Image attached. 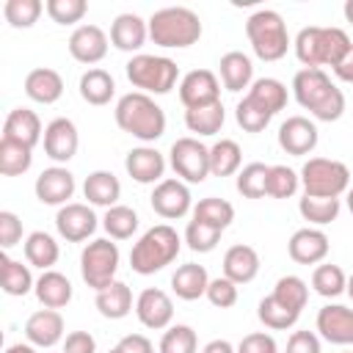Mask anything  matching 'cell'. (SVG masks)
I'll return each instance as SVG.
<instances>
[{"label":"cell","instance_id":"6da1fadb","mask_svg":"<svg viewBox=\"0 0 353 353\" xmlns=\"http://www.w3.org/2000/svg\"><path fill=\"white\" fill-rule=\"evenodd\" d=\"M295 102L317 121H336L345 113V94L323 69H301L292 77Z\"/></svg>","mask_w":353,"mask_h":353},{"label":"cell","instance_id":"7a4b0ae2","mask_svg":"<svg viewBox=\"0 0 353 353\" xmlns=\"http://www.w3.org/2000/svg\"><path fill=\"white\" fill-rule=\"evenodd\" d=\"M292 50H295V58L303 63V69H320V66L334 69L353 50V41L342 28L309 25L298 30Z\"/></svg>","mask_w":353,"mask_h":353},{"label":"cell","instance_id":"3957f363","mask_svg":"<svg viewBox=\"0 0 353 353\" xmlns=\"http://www.w3.org/2000/svg\"><path fill=\"white\" fill-rule=\"evenodd\" d=\"M113 116H116V124L121 132H127L143 143H152V141L163 138V132H165V110L149 94H141V91H130V94L119 97Z\"/></svg>","mask_w":353,"mask_h":353},{"label":"cell","instance_id":"277c9868","mask_svg":"<svg viewBox=\"0 0 353 353\" xmlns=\"http://www.w3.org/2000/svg\"><path fill=\"white\" fill-rule=\"evenodd\" d=\"M182 237L174 226L168 223H157L152 229H146L138 243L132 245L130 251V268L138 273V276H154L160 273L163 268H168L179 251H182Z\"/></svg>","mask_w":353,"mask_h":353},{"label":"cell","instance_id":"5b68a950","mask_svg":"<svg viewBox=\"0 0 353 353\" xmlns=\"http://www.w3.org/2000/svg\"><path fill=\"white\" fill-rule=\"evenodd\" d=\"M146 22H149V39L165 50H185V47L196 44L204 33L199 14L185 6L160 8Z\"/></svg>","mask_w":353,"mask_h":353},{"label":"cell","instance_id":"8992f818","mask_svg":"<svg viewBox=\"0 0 353 353\" xmlns=\"http://www.w3.org/2000/svg\"><path fill=\"white\" fill-rule=\"evenodd\" d=\"M245 36L251 41V50L259 61H281L287 55V50L292 47L290 33H287V22L281 19L279 11L273 8H259L245 19Z\"/></svg>","mask_w":353,"mask_h":353},{"label":"cell","instance_id":"52a82bcc","mask_svg":"<svg viewBox=\"0 0 353 353\" xmlns=\"http://www.w3.org/2000/svg\"><path fill=\"white\" fill-rule=\"evenodd\" d=\"M127 80L141 91V94H168L176 80H179V66L176 61L165 58V55H149V52H138L124 63Z\"/></svg>","mask_w":353,"mask_h":353},{"label":"cell","instance_id":"ba28073f","mask_svg":"<svg viewBox=\"0 0 353 353\" xmlns=\"http://www.w3.org/2000/svg\"><path fill=\"white\" fill-rule=\"evenodd\" d=\"M303 196L317 199H339L350 190V168L331 157H309L301 168Z\"/></svg>","mask_w":353,"mask_h":353},{"label":"cell","instance_id":"9c48e42d","mask_svg":"<svg viewBox=\"0 0 353 353\" xmlns=\"http://www.w3.org/2000/svg\"><path fill=\"white\" fill-rule=\"evenodd\" d=\"M119 245L110 237H97L91 240L83 251H80V276L83 281L99 292L105 287H110L116 281V270H119Z\"/></svg>","mask_w":353,"mask_h":353},{"label":"cell","instance_id":"30bf717a","mask_svg":"<svg viewBox=\"0 0 353 353\" xmlns=\"http://www.w3.org/2000/svg\"><path fill=\"white\" fill-rule=\"evenodd\" d=\"M168 165L174 168V174L182 182L199 185L210 176V146H204L193 135L176 138L168 149Z\"/></svg>","mask_w":353,"mask_h":353},{"label":"cell","instance_id":"8fae6325","mask_svg":"<svg viewBox=\"0 0 353 353\" xmlns=\"http://www.w3.org/2000/svg\"><path fill=\"white\" fill-rule=\"evenodd\" d=\"M149 204L160 218L176 221V218H185L193 210V196H190L188 182H182L179 176H165L163 182L154 185V190L149 196Z\"/></svg>","mask_w":353,"mask_h":353},{"label":"cell","instance_id":"7c38bea8","mask_svg":"<svg viewBox=\"0 0 353 353\" xmlns=\"http://www.w3.org/2000/svg\"><path fill=\"white\" fill-rule=\"evenodd\" d=\"M99 226V218L94 215V210L88 204L80 201H69L63 207H58L55 212V229L66 243H83L88 240Z\"/></svg>","mask_w":353,"mask_h":353},{"label":"cell","instance_id":"4fadbf2b","mask_svg":"<svg viewBox=\"0 0 353 353\" xmlns=\"http://www.w3.org/2000/svg\"><path fill=\"white\" fill-rule=\"evenodd\" d=\"M179 102L185 110L221 102V80L210 69H193L179 80Z\"/></svg>","mask_w":353,"mask_h":353},{"label":"cell","instance_id":"5bb4252c","mask_svg":"<svg viewBox=\"0 0 353 353\" xmlns=\"http://www.w3.org/2000/svg\"><path fill=\"white\" fill-rule=\"evenodd\" d=\"M135 317L143 328L152 331H163L171 325L174 320V301L165 290L160 287H146L138 298H135Z\"/></svg>","mask_w":353,"mask_h":353},{"label":"cell","instance_id":"9a60e30c","mask_svg":"<svg viewBox=\"0 0 353 353\" xmlns=\"http://www.w3.org/2000/svg\"><path fill=\"white\" fill-rule=\"evenodd\" d=\"M74 188H77L74 174H72L66 165H50V168H44V171L36 176V185H33L36 199H39L41 204H50V207H63V204H69V199L74 196Z\"/></svg>","mask_w":353,"mask_h":353},{"label":"cell","instance_id":"2e32d148","mask_svg":"<svg viewBox=\"0 0 353 353\" xmlns=\"http://www.w3.org/2000/svg\"><path fill=\"white\" fill-rule=\"evenodd\" d=\"M317 141H320L317 124L306 116H290L279 127V146L292 157L312 154L317 149Z\"/></svg>","mask_w":353,"mask_h":353},{"label":"cell","instance_id":"e0dca14e","mask_svg":"<svg viewBox=\"0 0 353 353\" xmlns=\"http://www.w3.org/2000/svg\"><path fill=\"white\" fill-rule=\"evenodd\" d=\"M44 154L52 160V163H69L74 154H77V146H80V135H77V127L72 119L66 116H58L52 119L47 127H44Z\"/></svg>","mask_w":353,"mask_h":353},{"label":"cell","instance_id":"ac0fdd59","mask_svg":"<svg viewBox=\"0 0 353 353\" xmlns=\"http://www.w3.org/2000/svg\"><path fill=\"white\" fill-rule=\"evenodd\" d=\"M328 234L317 226H303L298 232H292L290 243H287V254L292 262L298 265H320L328 256Z\"/></svg>","mask_w":353,"mask_h":353},{"label":"cell","instance_id":"d6986e66","mask_svg":"<svg viewBox=\"0 0 353 353\" xmlns=\"http://www.w3.org/2000/svg\"><path fill=\"white\" fill-rule=\"evenodd\" d=\"M317 334L331 345H353V309L342 303H325L317 312Z\"/></svg>","mask_w":353,"mask_h":353},{"label":"cell","instance_id":"ffe728a7","mask_svg":"<svg viewBox=\"0 0 353 353\" xmlns=\"http://www.w3.org/2000/svg\"><path fill=\"white\" fill-rule=\"evenodd\" d=\"M69 55L77 63L94 66L108 55V33L99 25H80L69 36Z\"/></svg>","mask_w":353,"mask_h":353},{"label":"cell","instance_id":"44dd1931","mask_svg":"<svg viewBox=\"0 0 353 353\" xmlns=\"http://www.w3.org/2000/svg\"><path fill=\"white\" fill-rule=\"evenodd\" d=\"M165 165L168 163H165L163 152H157L154 146H135L124 157V168H127V174L138 185H157V182H163L165 179L163 176Z\"/></svg>","mask_w":353,"mask_h":353},{"label":"cell","instance_id":"7402d4cb","mask_svg":"<svg viewBox=\"0 0 353 353\" xmlns=\"http://www.w3.org/2000/svg\"><path fill=\"white\" fill-rule=\"evenodd\" d=\"M25 336L33 347L50 350L63 339V317L58 309H39L25 323Z\"/></svg>","mask_w":353,"mask_h":353},{"label":"cell","instance_id":"603a6c76","mask_svg":"<svg viewBox=\"0 0 353 353\" xmlns=\"http://www.w3.org/2000/svg\"><path fill=\"white\" fill-rule=\"evenodd\" d=\"M149 39V22L132 11L127 14H119L113 22H110V44L121 52H135L146 44Z\"/></svg>","mask_w":353,"mask_h":353},{"label":"cell","instance_id":"cb8c5ba5","mask_svg":"<svg viewBox=\"0 0 353 353\" xmlns=\"http://www.w3.org/2000/svg\"><path fill=\"white\" fill-rule=\"evenodd\" d=\"M3 138L8 141H17V143H25V146H36L41 143L44 138V127H41V119L36 110L30 108H14L6 121H3Z\"/></svg>","mask_w":353,"mask_h":353},{"label":"cell","instance_id":"d4e9b609","mask_svg":"<svg viewBox=\"0 0 353 353\" xmlns=\"http://www.w3.org/2000/svg\"><path fill=\"white\" fill-rule=\"evenodd\" d=\"M259 265H262V262H259L256 248H251V245H245V243H237V245L226 248L221 268H223V276H226L229 281H234V284H248V281L256 279Z\"/></svg>","mask_w":353,"mask_h":353},{"label":"cell","instance_id":"484cf974","mask_svg":"<svg viewBox=\"0 0 353 353\" xmlns=\"http://www.w3.org/2000/svg\"><path fill=\"white\" fill-rule=\"evenodd\" d=\"M25 94L39 105H52L63 97V77L50 66L30 69L25 74Z\"/></svg>","mask_w":353,"mask_h":353},{"label":"cell","instance_id":"4316f807","mask_svg":"<svg viewBox=\"0 0 353 353\" xmlns=\"http://www.w3.org/2000/svg\"><path fill=\"white\" fill-rule=\"evenodd\" d=\"M83 196L88 199V204L110 210L121 199V182L113 171H91L83 182Z\"/></svg>","mask_w":353,"mask_h":353},{"label":"cell","instance_id":"83f0119b","mask_svg":"<svg viewBox=\"0 0 353 353\" xmlns=\"http://www.w3.org/2000/svg\"><path fill=\"white\" fill-rule=\"evenodd\" d=\"M207 287H210V276L207 268L199 262H185L171 276V290L182 301H199L201 295H207Z\"/></svg>","mask_w":353,"mask_h":353},{"label":"cell","instance_id":"f1b7e54d","mask_svg":"<svg viewBox=\"0 0 353 353\" xmlns=\"http://www.w3.org/2000/svg\"><path fill=\"white\" fill-rule=\"evenodd\" d=\"M33 292H36V298L44 309H63L74 295L72 281L58 270H41V276L36 279Z\"/></svg>","mask_w":353,"mask_h":353},{"label":"cell","instance_id":"f546056e","mask_svg":"<svg viewBox=\"0 0 353 353\" xmlns=\"http://www.w3.org/2000/svg\"><path fill=\"white\" fill-rule=\"evenodd\" d=\"M218 69H221V83H223V88L232 91V94H237V91H243V88H251V83H254V63H251V58H248L245 52H240V50L226 52V55L221 58Z\"/></svg>","mask_w":353,"mask_h":353},{"label":"cell","instance_id":"4dcf8cb0","mask_svg":"<svg viewBox=\"0 0 353 353\" xmlns=\"http://www.w3.org/2000/svg\"><path fill=\"white\" fill-rule=\"evenodd\" d=\"M94 306H97V312H99L102 317H108V320H121V317H127V314L132 312V306H135L132 290H130L124 281L116 279L110 287H105V290L97 292Z\"/></svg>","mask_w":353,"mask_h":353},{"label":"cell","instance_id":"1f68e13d","mask_svg":"<svg viewBox=\"0 0 353 353\" xmlns=\"http://www.w3.org/2000/svg\"><path fill=\"white\" fill-rule=\"evenodd\" d=\"M77 88H80L83 102H88V105H94V108H102V105H108V102L113 99V94H116V80H113L110 72L94 66V69H88V72L80 74Z\"/></svg>","mask_w":353,"mask_h":353},{"label":"cell","instance_id":"d6a6232c","mask_svg":"<svg viewBox=\"0 0 353 353\" xmlns=\"http://www.w3.org/2000/svg\"><path fill=\"white\" fill-rule=\"evenodd\" d=\"M256 108H262L265 113L276 116L279 110L287 108V85L276 77H256L245 94Z\"/></svg>","mask_w":353,"mask_h":353},{"label":"cell","instance_id":"836d02e7","mask_svg":"<svg viewBox=\"0 0 353 353\" xmlns=\"http://www.w3.org/2000/svg\"><path fill=\"white\" fill-rule=\"evenodd\" d=\"M0 284H3L6 295L25 298L36 287V279L30 273V265H22L19 259H11L8 254H3L0 256Z\"/></svg>","mask_w":353,"mask_h":353},{"label":"cell","instance_id":"e575fe53","mask_svg":"<svg viewBox=\"0 0 353 353\" xmlns=\"http://www.w3.org/2000/svg\"><path fill=\"white\" fill-rule=\"evenodd\" d=\"M22 248H25L28 265L41 268V270H52V265H55L58 256H61V248H58L55 237L47 234V232H30V234L25 237V245H22Z\"/></svg>","mask_w":353,"mask_h":353},{"label":"cell","instance_id":"d590c367","mask_svg":"<svg viewBox=\"0 0 353 353\" xmlns=\"http://www.w3.org/2000/svg\"><path fill=\"white\" fill-rule=\"evenodd\" d=\"M223 121H226V110H223L221 102H212V105H204V108L185 110V127H188L196 138H207V135L221 132Z\"/></svg>","mask_w":353,"mask_h":353},{"label":"cell","instance_id":"8d00e7d4","mask_svg":"<svg viewBox=\"0 0 353 353\" xmlns=\"http://www.w3.org/2000/svg\"><path fill=\"white\" fill-rule=\"evenodd\" d=\"M243 152L240 143L232 138H221L210 146V176H232L240 171Z\"/></svg>","mask_w":353,"mask_h":353},{"label":"cell","instance_id":"74e56055","mask_svg":"<svg viewBox=\"0 0 353 353\" xmlns=\"http://www.w3.org/2000/svg\"><path fill=\"white\" fill-rule=\"evenodd\" d=\"M33 165V149L8 138H0V174L3 176H22Z\"/></svg>","mask_w":353,"mask_h":353},{"label":"cell","instance_id":"f35d334b","mask_svg":"<svg viewBox=\"0 0 353 353\" xmlns=\"http://www.w3.org/2000/svg\"><path fill=\"white\" fill-rule=\"evenodd\" d=\"M138 212L127 204H116L110 210H105V218H102V229L108 232L110 240H130L135 232H138Z\"/></svg>","mask_w":353,"mask_h":353},{"label":"cell","instance_id":"ab89813d","mask_svg":"<svg viewBox=\"0 0 353 353\" xmlns=\"http://www.w3.org/2000/svg\"><path fill=\"white\" fill-rule=\"evenodd\" d=\"M193 221H201V223L223 232L234 221V207L226 199L207 196V199H199V204H193Z\"/></svg>","mask_w":353,"mask_h":353},{"label":"cell","instance_id":"60d3db41","mask_svg":"<svg viewBox=\"0 0 353 353\" xmlns=\"http://www.w3.org/2000/svg\"><path fill=\"white\" fill-rule=\"evenodd\" d=\"M256 317H259V323H262L265 328H270V331H287V328H292V325L298 323L301 312H292V309L284 306L279 298L268 295V298L259 301Z\"/></svg>","mask_w":353,"mask_h":353},{"label":"cell","instance_id":"b9f144b4","mask_svg":"<svg viewBox=\"0 0 353 353\" xmlns=\"http://www.w3.org/2000/svg\"><path fill=\"white\" fill-rule=\"evenodd\" d=\"M339 210H342V204H339V199H317V196H303L301 201H298V212H301V218L303 221H309L312 226H325V223H331V221H336L339 218Z\"/></svg>","mask_w":353,"mask_h":353},{"label":"cell","instance_id":"7bdbcfd3","mask_svg":"<svg viewBox=\"0 0 353 353\" xmlns=\"http://www.w3.org/2000/svg\"><path fill=\"white\" fill-rule=\"evenodd\" d=\"M312 287L323 298H336V295H342L347 290V276H345V270L339 265L320 262L314 268V273H312Z\"/></svg>","mask_w":353,"mask_h":353},{"label":"cell","instance_id":"ee69618b","mask_svg":"<svg viewBox=\"0 0 353 353\" xmlns=\"http://www.w3.org/2000/svg\"><path fill=\"white\" fill-rule=\"evenodd\" d=\"M268 171H270V165H265V163H248V165H243L237 171V182H234L237 193L245 196V199H262V196H268Z\"/></svg>","mask_w":353,"mask_h":353},{"label":"cell","instance_id":"f6af8a7d","mask_svg":"<svg viewBox=\"0 0 353 353\" xmlns=\"http://www.w3.org/2000/svg\"><path fill=\"white\" fill-rule=\"evenodd\" d=\"M41 11H44V3L41 0H6L3 3V17H6V22L11 25V28H33L36 22H39V17H41Z\"/></svg>","mask_w":353,"mask_h":353},{"label":"cell","instance_id":"bcb514c9","mask_svg":"<svg viewBox=\"0 0 353 353\" xmlns=\"http://www.w3.org/2000/svg\"><path fill=\"white\" fill-rule=\"evenodd\" d=\"M270 295L279 298L292 312H303V306L309 303V284L301 276H281Z\"/></svg>","mask_w":353,"mask_h":353},{"label":"cell","instance_id":"7dc6e473","mask_svg":"<svg viewBox=\"0 0 353 353\" xmlns=\"http://www.w3.org/2000/svg\"><path fill=\"white\" fill-rule=\"evenodd\" d=\"M160 353H199V339H196V331L185 323H176V325H168L165 334L160 336V345H157Z\"/></svg>","mask_w":353,"mask_h":353},{"label":"cell","instance_id":"c3c4849f","mask_svg":"<svg viewBox=\"0 0 353 353\" xmlns=\"http://www.w3.org/2000/svg\"><path fill=\"white\" fill-rule=\"evenodd\" d=\"M301 188V174L290 165H270L268 171V196L273 199H292Z\"/></svg>","mask_w":353,"mask_h":353},{"label":"cell","instance_id":"681fc988","mask_svg":"<svg viewBox=\"0 0 353 353\" xmlns=\"http://www.w3.org/2000/svg\"><path fill=\"white\" fill-rule=\"evenodd\" d=\"M221 229H215V226H207V223H201V221H188V226H185V243H188V248L190 251H196V254H210V251H215V245L221 243Z\"/></svg>","mask_w":353,"mask_h":353},{"label":"cell","instance_id":"f907efd6","mask_svg":"<svg viewBox=\"0 0 353 353\" xmlns=\"http://www.w3.org/2000/svg\"><path fill=\"white\" fill-rule=\"evenodd\" d=\"M44 11L50 14V19L55 25H74V22H80L85 17L88 3L85 0H47Z\"/></svg>","mask_w":353,"mask_h":353},{"label":"cell","instance_id":"816d5d0a","mask_svg":"<svg viewBox=\"0 0 353 353\" xmlns=\"http://www.w3.org/2000/svg\"><path fill=\"white\" fill-rule=\"evenodd\" d=\"M234 119H237V124L245 130V132H262L268 124H270V113H265L262 108H256L248 97H243L240 102H237V108H234Z\"/></svg>","mask_w":353,"mask_h":353},{"label":"cell","instance_id":"f5cc1de1","mask_svg":"<svg viewBox=\"0 0 353 353\" xmlns=\"http://www.w3.org/2000/svg\"><path fill=\"white\" fill-rule=\"evenodd\" d=\"M237 284L229 281L226 276H218V279H210V287H207V301L215 306V309H232L237 303Z\"/></svg>","mask_w":353,"mask_h":353},{"label":"cell","instance_id":"db71d44e","mask_svg":"<svg viewBox=\"0 0 353 353\" xmlns=\"http://www.w3.org/2000/svg\"><path fill=\"white\" fill-rule=\"evenodd\" d=\"M19 240H22V221H19V215H14L11 210H3L0 212V245H3V251L14 248Z\"/></svg>","mask_w":353,"mask_h":353},{"label":"cell","instance_id":"11a10c76","mask_svg":"<svg viewBox=\"0 0 353 353\" xmlns=\"http://www.w3.org/2000/svg\"><path fill=\"white\" fill-rule=\"evenodd\" d=\"M237 353H279V345H276V339L270 334L254 331V334H245L237 342Z\"/></svg>","mask_w":353,"mask_h":353},{"label":"cell","instance_id":"9f6ffc18","mask_svg":"<svg viewBox=\"0 0 353 353\" xmlns=\"http://www.w3.org/2000/svg\"><path fill=\"white\" fill-rule=\"evenodd\" d=\"M284 353H320V336L314 331H292Z\"/></svg>","mask_w":353,"mask_h":353},{"label":"cell","instance_id":"6f0895ef","mask_svg":"<svg viewBox=\"0 0 353 353\" xmlns=\"http://www.w3.org/2000/svg\"><path fill=\"white\" fill-rule=\"evenodd\" d=\"M108 353H154V345L143 334H127L121 336Z\"/></svg>","mask_w":353,"mask_h":353},{"label":"cell","instance_id":"680465c9","mask_svg":"<svg viewBox=\"0 0 353 353\" xmlns=\"http://www.w3.org/2000/svg\"><path fill=\"white\" fill-rule=\"evenodd\" d=\"M61 353H97V339L88 331H72L66 334Z\"/></svg>","mask_w":353,"mask_h":353},{"label":"cell","instance_id":"91938a15","mask_svg":"<svg viewBox=\"0 0 353 353\" xmlns=\"http://www.w3.org/2000/svg\"><path fill=\"white\" fill-rule=\"evenodd\" d=\"M334 74H336V80H342V83H353V50L331 69Z\"/></svg>","mask_w":353,"mask_h":353},{"label":"cell","instance_id":"94428289","mask_svg":"<svg viewBox=\"0 0 353 353\" xmlns=\"http://www.w3.org/2000/svg\"><path fill=\"white\" fill-rule=\"evenodd\" d=\"M201 353H237V347H234L229 339H210V342L201 347Z\"/></svg>","mask_w":353,"mask_h":353},{"label":"cell","instance_id":"6125c7cd","mask_svg":"<svg viewBox=\"0 0 353 353\" xmlns=\"http://www.w3.org/2000/svg\"><path fill=\"white\" fill-rule=\"evenodd\" d=\"M6 353H39V347H33L30 342H17V345L6 347Z\"/></svg>","mask_w":353,"mask_h":353},{"label":"cell","instance_id":"be15d7a7","mask_svg":"<svg viewBox=\"0 0 353 353\" xmlns=\"http://www.w3.org/2000/svg\"><path fill=\"white\" fill-rule=\"evenodd\" d=\"M342 11H345V19H347V22H350V25H353V0H347V3H345V8H342Z\"/></svg>","mask_w":353,"mask_h":353},{"label":"cell","instance_id":"e7e4bbea","mask_svg":"<svg viewBox=\"0 0 353 353\" xmlns=\"http://www.w3.org/2000/svg\"><path fill=\"white\" fill-rule=\"evenodd\" d=\"M345 292H347V295H350V301H353V273L347 276V290H345Z\"/></svg>","mask_w":353,"mask_h":353},{"label":"cell","instance_id":"03108f58","mask_svg":"<svg viewBox=\"0 0 353 353\" xmlns=\"http://www.w3.org/2000/svg\"><path fill=\"white\" fill-rule=\"evenodd\" d=\"M347 210H350V212H353V188H350V190H347Z\"/></svg>","mask_w":353,"mask_h":353},{"label":"cell","instance_id":"003e7915","mask_svg":"<svg viewBox=\"0 0 353 353\" xmlns=\"http://www.w3.org/2000/svg\"><path fill=\"white\" fill-rule=\"evenodd\" d=\"M345 353H353V350H345Z\"/></svg>","mask_w":353,"mask_h":353}]
</instances>
